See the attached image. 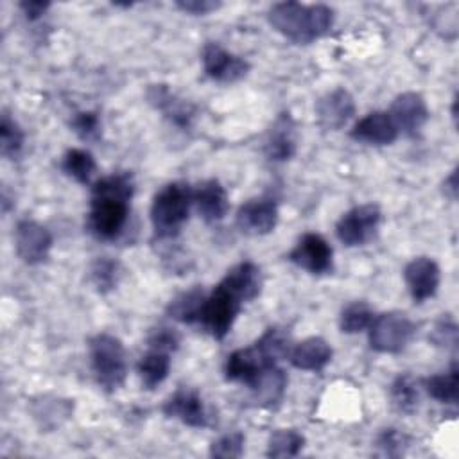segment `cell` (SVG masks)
I'll return each instance as SVG.
<instances>
[{
    "label": "cell",
    "mask_w": 459,
    "mask_h": 459,
    "mask_svg": "<svg viewBox=\"0 0 459 459\" xmlns=\"http://www.w3.org/2000/svg\"><path fill=\"white\" fill-rule=\"evenodd\" d=\"M262 285V271L255 262L244 260L233 265L213 290L206 294L197 325L215 341H222L230 333L244 303L260 296Z\"/></svg>",
    "instance_id": "6da1fadb"
},
{
    "label": "cell",
    "mask_w": 459,
    "mask_h": 459,
    "mask_svg": "<svg viewBox=\"0 0 459 459\" xmlns=\"http://www.w3.org/2000/svg\"><path fill=\"white\" fill-rule=\"evenodd\" d=\"M133 195L131 172H113L97 179L90 190L88 231L99 240H115L127 224Z\"/></svg>",
    "instance_id": "7a4b0ae2"
},
{
    "label": "cell",
    "mask_w": 459,
    "mask_h": 459,
    "mask_svg": "<svg viewBox=\"0 0 459 459\" xmlns=\"http://www.w3.org/2000/svg\"><path fill=\"white\" fill-rule=\"evenodd\" d=\"M290 335L281 326H269L251 346L231 351L224 362V378L251 385L265 369L287 359L290 351Z\"/></svg>",
    "instance_id": "3957f363"
},
{
    "label": "cell",
    "mask_w": 459,
    "mask_h": 459,
    "mask_svg": "<svg viewBox=\"0 0 459 459\" xmlns=\"http://www.w3.org/2000/svg\"><path fill=\"white\" fill-rule=\"evenodd\" d=\"M333 9L326 4L276 2L267 11L269 25L298 45H308L326 36L333 27Z\"/></svg>",
    "instance_id": "277c9868"
},
{
    "label": "cell",
    "mask_w": 459,
    "mask_h": 459,
    "mask_svg": "<svg viewBox=\"0 0 459 459\" xmlns=\"http://www.w3.org/2000/svg\"><path fill=\"white\" fill-rule=\"evenodd\" d=\"M192 192L194 188L188 183L172 181L154 194L149 215L158 240H170L179 235L194 204Z\"/></svg>",
    "instance_id": "5b68a950"
},
{
    "label": "cell",
    "mask_w": 459,
    "mask_h": 459,
    "mask_svg": "<svg viewBox=\"0 0 459 459\" xmlns=\"http://www.w3.org/2000/svg\"><path fill=\"white\" fill-rule=\"evenodd\" d=\"M90 368L97 385L106 393L120 389L127 378V355L122 341L108 332L88 339Z\"/></svg>",
    "instance_id": "8992f818"
},
{
    "label": "cell",
    "mask_w": 459,
    "mask_h": 459,
    "mask_svg": "<svg viewBox=\"0 0 459 459\" xmlns=\"http://www.w3.org/2000/svg\"><path fill=\"white\" fill-rule=\"evenodd\" d=\"M416 335V323L403 312L389 310L373 317L368 328L369 348L378 353H402Z\"/></svg>",
    "instance_id": "52a82bcc"
},
{
    "label": "cell",
    "mask_w": 459,
    "mask_h": 459,
    "mask_svg": "<svg viewBox=\"0 0 459 459\" xmlns=\"http://www.w3.org/2000/svg\"><path fill=\"white\" fill-rule=\"evenodd\" d=\"M380 222L382 212L378 204H359L342 213V217L335 224V235L348 247L364 246L377 235Z\"/></svg>",
    "instance_id": "ba28073f"
},
{
    "label": "cell",
    "mask_w": 459,
    "mask_h": 459,
    "mask_svg": "<svg viewBox=\"0 0 459 459\" xmlns=\"http://www.w3.org/2000/svg\"><path fill=\"white\" fill-rule=\"evenodd\" d=\"M289 262L310 274H328L333 269V249L319 233H305L287 255Z\"/></svg>",
    "instance_id": "9c48e42d"
},
{
    "label": "cell",
    "mask_w": 459,
    "mask_h": 459,
    "mask_svg": "<svg viewBox=\"0 0 459 459\" xmlns=\"http://www.w3.org/2000/svg\"><path fill=\"white\" fill-rule=\"evenodd\" d=\"M201 63L204 75L222 84H231L244 79L251 68L244 57L228 52L215 41L204 43L201 50Z\"/></svg>",
    "instance_id": "30bf717a"
},
{
    "label": "cell",
    "mask_w": 459,
    "mask_h": 459,
    "mask_svg": "<svg viewBox=\"0 0 459 459\" xmlns=\"http://www.w3.org/2000/svg\"><path fill=\"white\" fill-rule=\"evenodd\" d=\"M278 201L271 195H262L242 203L235 213L237 228L249 237H264L274 231L278 224Z\"/></svg>",
    "instance_id": "8fae6325"
},
{
    "label": "cell",
    "mask_w": 459,
    "mask_h": 459,
    "mask_svg": "<svg viewBox=\"0 0 459 459\" xmlns=\"http://www.w3.org/2000/svg\"><path fill=\"white\" fill-rule=\"evenodd\" d=\"M52 233L32 219H22L14 228V251L27 265L43 264L52 249Z\"/></svg>",
    "instance_id": "7c38bea8"
},
{
    "label": "cell",
    "mask_w": 459,
    "mask_h": 459,
    "mask_svg": "<svg viewBox=\"0 0 459 459\" xmlns=\"http://www.w3.org/2000/svg\"><path fill=\"white\" fill-rule=\"evenodd\" d=\"M355 99L346 88H333L316 100V122L323 131L342 129L355 115Z\"/></svg>",
    "instance_id": "4fadbf2b"
},
{
    "label": "cell",
    "mask_w": 459,
    "mask_h": 459,
    "mask_svg": "<svg viewBox=\"0 0 459 459\" xmlns=\"http://www.w3.org/2000/svg\"><path fill=\"white\" fill-rule=\"evenodd\" d=\"M161 412L167 418L179 420L183 425L194 429H204L210 425V412L201 394L192 387L176 389L161 405Z\"/></svg>",
    "instance_id": "5bb4252c"
},
{
    "label": "cell",
    "mask_w": 459,
    "mask_h": 459,
    "mask_svg": "<svg viewBox=\"0 0 459 459\" xmlns=\"http://www.w3.org/2000/svg\"><path fill=\"white\" fill-rule=\"evenodd\" d=\"M387 113L391 115L398 131L411 138H414L421 131L430 117L429 106L423 95L418 91H403L396 95Z\"/></svg>",
    "instance_id": "9a60e30c"
},
{
    "label": "cell",
    "mask_w": 459,
    "mask_h": 459,
    "mask_svg": "<svg viewBox=\"0 0 459 459\" xmlns=\"http://www.w3.org/2000/svg\"><path fill=\"white\" fill-rule=\"evenodd\" d=\"M403 280L414 303H423L436 296L441 281V269L429 256L412 258L403 269Z\"/></svg>",
    "instance_id": "2e32d148"
},
{
    "label": "cell",
    "mask_w": 459,
    "mask_h": 459,
    "mask_svg": "<svg viewBox=\"0 0 459 459\" xmlns=\"http://www.w3.org/2000/svg\"><path fill=\"white\" fill-rule=\"evenodd\" d=\"M400 136L387 111H371L350 129V138L366 145H391Z\"/></svg>",
    "instance_id": "e0dca14e"
},
{
    "label": "cell",
    "mask_w": 459,
    "mask_h": 459,
    "mask_svg": "<svg viewBox=\"0 0 459 459\" xmlns=\"http://www.w3.org/2000/svg\"><path fill=\"white\" fill-rule=\"evenodd\" d=\"M298 147V133L296 122L290 113H280L267 131L264 142V154L271 161H287L296 154Z\"/></svg>",
    "instance_id": "ac0fdd59"
},
{
    "label": "cell",
    "mask_w": 459,
    "mask_h": 459,
    "mask_svg": "<svg viewBox=\"0 0 459 459\" xmlns=\"http://www.w3.org/2000/svg\"><path fill=\"white\" fill-rule=\"evenodd\" d=\"M194 206L201 219L206 224H215L222 221L230 210V199L226 188L221 185L219 179H204L201 181L194 192Z\"/></svg>",
    "instance_id": "d6986e66"
},
{
    "label": "cell",
    "mask_w": 459,
    "mask_h": 459,
    "mask_svg": "<svg viewBox=\"0 0 459 459\" xmlns=\"http://www.w3.org/2000/svg\"><path fill=\"white\" fill-rule=\"evenodd\" d=\"M74 414V400L56 396V394H39L30 402V416L41 432H52L68 421Z\"/></svg>",
    "instance_id": "ffe728a7"
},
{
    "label": "cell",
    "mask_w": 459,
    "mask_h": 459,
    "mask_svg": "<svg viewBox=\"0 0 459 459\" xmlns=\"http://www.w3.org/2000/svg\"><path fill=\"white\" fill-rule=\"evenodd\" d=\"M332 346L317 335L307 337L301 342L294 344L287 355L289 362L301 371H323L332 360Z\"/></svg>",
    "instance_id": "44dd1931"
},
{
    "label": "cell",
    "mask_w": 459,
    "mask_h": 459,
    "mask_svg": "<svg viewBox=\"0 0 459 459\" xmlns=\"http://www.w3.org/2000/svg\"><path fill=\"white\" fill-rule=\"evenodd\" d=\"M251 402L262 409H274L285 396L287 373L276 364L265 369L249 387Z\"/></svg>",
    "instance_id": "7402d4cb"
},
{
    "label": "cell",
    "mask_w": 459,
    "mask_h": 459,
    "mask_svg": "<svg viewBox=\"0 0 459 459\" xmlns=\"http://www.w3.org/2000/svg\"><path fill=\"white\" fill-rule=\"evenodd\" d=\"M147 100L156 109L163 111L165 117L178 127H188L194 118V108L188 102L176 99L167 84H151L147 88Z\"/></svg>",
    "instance_id": "603a6c76"
},
{
    "label": "cell",
    "mask_w": 459,
    "mask_h": 459,
    "mask_svg": "<svg viewBox=\"0 0 459 459\" xmlns=\"http://www.w3.org/2000/svg\"><path fill=\"white\" fill-rule=\"evenodd\" d=\"M206 299V292L203 287H192L188 290L179 292L172 298L165 308L167 316L183 325H197L201 317V310Z\"/></svg>",
    "instance_id": "cb8c5ba5"
},
{
    "label": "cell",
    "mask_w": 459,
    "mask_h": 459,
    "mask_svg": "<svg viewBox=\"0 0 459 459\" xmlns=\"http://www.w3.org/2000/svg\"><path fill=\"white\" fill-rule=\"evenodd\" d=\"M170 371V353L156 348H149L145 355L140 357L136 364V373L142 382V387L147 391L156 389L165 382Z\"/></svg>",
    "instance_id": "d4e9b609"
},
{
    "label": "cell",
    "mask_w": 459,
    "mask_h": 459,
    "mask_svg": "<svg viewBox=\"0 0 459 459\" xmlns=\"http://www.w3.org/2000/svg\"><path fill=\"white\" fill-rule=\"evenodd\" d=\"M420 380H416L411 373H400L389 385V400L394 411L402 414L416 412L420 405Z\"/></svg>",
    "instance_id": "484cf974"
},
{
    "label": "cell",
    "mask_w": 459,
    "mask_h": 459,
    "mask_svg": "<svg viewBox=\"0 0 459 459\" xmlns=\"http://www.w3.org/2000/svg\"><path fill=\"white\" fill-rule=\"evenodd\" d=\"M421 387L427 391L430 398L439 403H455L459 398V369L457 364L452 362L450 369L445 373L430 375L421 380Z\"/></svg>",
    "instance_id": "4316f807"
},
{
    "label": "cell",
    "mask_w": 459,
    "mask_h": 459,
    "mask_svg": "<svg viewBox=\"0 0 459 459\" xmlns=\"http://www.w3.org/2000/svg\"><path fill=\"white\" fill-rule=\"evenodd\" d=\"M61 170L81 185H88L97 170V161L93 154L86 149H68L61 158Z\"/></svg>",
    "instance_id": "83f0119b"
},
{
    "label": "cell",
    "mask_w": 459,
    "mask_h": 459,
    "mask_svg": "<svg viewBox=\"0 0 459 459\" xmlns=\"http://www.w3.org/2000/svg\"><path fill=\"white\" fill-rule=\"evenodd\" d=\"M122 278V265L118 260L109 256H99L91 262L88 271V280L99 294H108L117 289Z\"/></svg>",
    "instance_id": "f1b7e54d"
},
{
    "label": "cell",
    "mask_w": 459,
    "mask_h": 459,
    "mask_svg": "<svg viewBox=\"0 0 459 459\" xmlns=\"http://www.w3.org/2000/svg\"><path fill=\"white\" fill-rule=\"evenodd\" d=\"M305 446V436L296 429H278L269 436L265 455L273 459L296 457Z\"/></svg>",
    "instance_id": "f546056e"
},
{
    "label": "cell",
    "mask_w": 459,
    "mask_h": 459,
    "mask_svg": "<svg viewBox=\"0 0 459 459\" xmlns=\"http://www.w3.org/2000/svg\"><path fill=\"white\" fill-rule=\"evenodd\" d=\"M373 317L375 312L366 301H351L341 310L339 328L342 333H359L369 328Z\"/></svg>",
    "instance_id": "4dcf8cb0"
},
{
    "label": "cell",
    "mask_w": 459,
    "mask_h": 459,
    "mask_svg": "<svg viewBox=\"0 0 459 459\" xmlns=\"http://www.w3.org/2000/svg\"><path fill=\"white\" fill-rule=\"evenodd\" d=\"M25 134L20 124L7 113L2 111L0 117V154L7 160H14L20 156L23 149Z\"/></svg>",
    "instance_id": "1f68e13d"
},
{
    "label": "cell",
    "mask_w": 459,
    "mask_h": 459,
    "mask_svg": "<svg viewBox=\"0 0 459 459\" xmlns=\"http://www.w3.org/2000/svg\"><path fill=\"white\" fill-rule=\"evenodd\" d=\"M375 445L378 454L384 457H402L409 446V436L394 427H389L377 436Z\"/></svg>",
    "instance_id": "d6a6232c"
},
{
    "label": "cell",
    "mask_w": 459,
    "mask_h": 459,
    "mask_svg": "<svg viewBox=\"0 0 459 459\" xmlns=\"http://www.w3.org/2000/svg\"><path fill=\"white\" fill-rule=\"evenodd\" d=\"M244 443L246 437L242 432L233 430L219 436L215 441L210 445V455L219 457V459H233L240 457L244 454Z\"/></svg>",
    "instance_id": "836d02e7"
},
{
    "label": "cell",
    "mask_w": 459,
    "mask_h": 459,
    "mask_svg": "<svg viewBox=\"0 0 459 459\" xmlns=\"http://www.w3.org/2000/svg\"><path fill=\"white\" fill-rule=\"evenodd\" d=\"M72 131L84 142H95L100 138V118L97 111H79L70 120Z\"/></svg>",
    "instance_id": "e575fe53"
},
{
    "label": "cell",
    "mask_w": 459,
    "mask_h": 459,
    "mask_svg": "<svg viewBox=\"0 0 459 459\" xmlns=\"http://www.w3.org/2000/svg\"><path fill=\"white\" fill-rule=\"evenodd\" d=\"M429 341L437 346V348H445V350H455L457 348V325L455 321L446 314L443 316L434 328L429 333Z\"/></svg>",
    "instance_id": "d590c367"
},
{
    "label": "cell",
    "mask_w": 459,
    "mask_h": 459,
    "mask_svg": "<svg viewBox=\"0 0 459 459\" xmlns=\"http://www.w3.org/2000/svg\"><path fill=\"white\" fill-rule=\"evenodd\" d=\"M181 342V335L170 328V326H160L151 330L149 337H147V346L149 348H156V350H163V351H176L179 348Z\"/></svg>",
    "instance_id": "8d00e7d4"
},
{
    "label": "cell",
    "mask_w": 459,
    "mask_h": 459,
    "mask_svg": "<svg viewBox=\"0 0 459 459\" xmlns=\"http://www.w3.org/2000/svg\"><path fill=\"white\" fill-rule=\"evenodd\" d=\"M174 5L188 14L194 16H204L222 7V2L219 0H176Z\"/></svg>",
    "instance_id": "74e56055"
},
{
    "label": "cell",
    "mask_w": 459,
    "mask_h": 459,
    "mask_svg": "<svg viewBox=\"0 0 459 459\" xmlns=\"http://www.w3.org/2000/svg\"><path fill=\"white\" fill-rule=\"evenodd\" d=\"M18 7L22 9L23 16L29 22H36L39 20L48 9H50V2H41V0H23L18 4Z\"/></svg>",
    "instance_id": "f35d334b"
},
{
    "label": "cell",
    "mask_w": 459,
    "mask_h": 459,
    "mask_svg": "<svg viewBox=\"0 0 459 459\" xmlns=\"http://www.w3.org/2000/svg\"><path fill=\"white\" fill-rule=\"evenodd\" d=\"M443 192L446 197H450L452 201H455L457 197V167L450 172V176L443 181Z\"/></svg>",
    "instance_id": "ab89813d"
}]
</instances>
